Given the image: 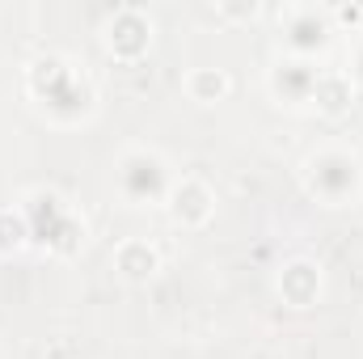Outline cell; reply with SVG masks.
Here are the masks:
<instances>
[{
  "instance_id": "obj_1",
  "label": "cell",
  "mask_w": 363,
  "mask_h": 359,
  "mask_svg": "<svg viewBox=\"0 0 363 359\" xmlns=\"http://www.w3.org/2000/svg\"><path fill=\"white\" fill-rule=\"evenodd\" d=\"M26 97L55 127H77L97 114V89L68 55L30 60L26 64Z\"/></svg>"
},
{
  "instance_id": "obj_2",
  "label": "cell",
  "mask_w": 363,
  "mask_h": 359,
  "mask_svg": "<svg viewBox=\"0 0 363 359\" xmlns=\"http://www.w3.org/2000/svg\"><path fill=\"white\" fill-rule=\"evenodd\" d=\"M21 216H26V228H30V245L51 254V258H72L85 250V220L81 211L51 186H30L21 194Z\"/></svg>"
},
{
  "instance_id": "obj_3",
  "label": "cell",
  "mask_w": 363,
  "mask_h": 359,
  "mask_svg": "<svg viewBox=\"0 0 363 359\" xmlns=\"http://www.w3.org/2000/svg\"><path fill=\"white\" fill-rule=\"evenodd\" d=\"M300 186L321 207H355L363 199V161L342 144H321L300 161Z\"/></svg>"
},
{
  "instance_id": "obj_4",
  "label": "cell",
  "mask_w": 363,
  "mask_h": 359,
  "mask_svg": "<svg viewBox=\"0 0 363 359\" xmlns=\"http://www.w3.org/2000/svg\"><path fill=\"white\" fill-rule=\"evenodd\" d=\"M174 182H178V174L161 148L131 144L114 161V190L127 207H165Z\"/></svg>"
},
{
  "instance_id": "obj_5",
  "label": "cell",
  "mask_w": 363,
  "mask_h": 359,
  "mask_svg": "<svg viewBox=\"0 0 363 359\" xmlns=\"http://www.w3.org/2000/svg\"><path fill=\"white\" fill-rule=\"evenodd\" d=\"M334 43H338L334 9H321V4H287L279 13V47H283V55L321 64V55Z\"/></svg>"
},
{
  "instance_id": "obj_6",
  "label": "cell",
  "mask_w": 363,
  "mask_h": 359,
  "mask_svg": "<svg viewBox=\"0 0 363 359\" xmlns=\"http://www.w3.org/2000/svg\"><path fill=\"white\" fill-rule=\"evenodd\" d=\"M152 38H157V26L144 9L135 4H123L114 9L106 21H101V47L110 60L118 64H140L148 51H152Z\"/></svg>"
},
{
  "instance_id": "obj_7",
  "label": "cell",
  "mask_w": 363,
  "mask_h": 359,
  "mask_svg": "<svg viewBox=\"0 0 363 359\" xmlns=\"http://www.w3.org/2000/svg\"><path fill=\"white\" fill-rule=\"evenodd\" d=\"M321 64L313 60H291V55H279L267 72V93L283 110H308L313 106V93H317V81H321Z\"/></svg>"
},
{
  "instance_id": "obj_8",
  "label": "cell",
  "mask_w": 363,
  "mask_h": 359,
  "mask_svg": "<svg viewBox=\"0 0 363 359\" xmlns=\"http://www.w3.org/2000/svg\"><path fill=\"white\" fill-rule=\"evenodd\" d=\"M274 292H279V300L287 309H313L321 300V292H325V267L317 258H308V254H296V258H287L279 267Z\"/></svg>"
},
{
  "instance_id": "obj_9",
  "label": "cell",
  "mask_w": 363,
  "mask_h": 359,
  "mask_svg": "<svg viewBox=\"0 0 363 359\" xmlns=\"http://www.w3.org/2000/svg\"><path fill=\"white\" fill-rule=\"evenodd\" d=\"M165 211H169V220L178 228H190V233L207 228L216 220V190L203 178H194V174H178L169 199H165Z\"/></svg>"
},
{
  "instance_id": "obj_10",
  "label": "cell",
  "mask_w": 363,
  "mask_h": 359,
  "mask_svg": "<svg viewBox=\"0 0 363 359\" xmlns=\"http://www.w3.org/2000/svg\"><path fill=\"white\" fill-rule=\"evenodd\" d=\"M165 267V258H161V250L148 241V237H127V241H118L114 245V254H110V270L123 279V283H131V287H148L157 275Z\"/></svg>"
},
{
  "instance_id": "obj_11",
  "label": "cell",
  "mask_w": 363,
  "mask_h": 359,
  "mask_svg": "<svg viewBox=\"0 0 363 359\" xmlns=\"http://www.w3.org/2000/svg\"><path fill=\"white\" fill-rule=\"evenodd\" d=\"M355 93L359 89L347 81V72L325 68L321 81H317V93H313V106H308V110H317V114H325V118H342V114L355 106Z\"/></svg>"
},
{
  "instance_id": "obj_12",
  "label": "cell",
  "mask_w": 363,
  "mask_h": 359,
  "mask_svg": "<svg viewBox=\"0 0 363 359\" xmlns=\"http://www.w3.org/2000/svg\"><path fill=\"white\" fill-rule=\"evenodd\" d=\"M182 93L194 101V106H216L233 93V77L224 68H190L182 77Z\"/></svg>"
},
{
  "instance_id": "obj_13",
  "label": "cell",
  "mask_w": 363,
  "mask_h": 359,
  "mask_svg": "<svg viewBox=\"0 0 363 359\" xmlns=\"http://www.w3.org/2000/svg\"><path fill=\"white\" fill-rule=\"evenodd\" d=\"M21 250H30V228L21 207L13 203V207H0V258H13Z\"/></svg>"
},
{
  "instance_id": "obj_14",
  "label": "cell",
  "mask_w": 363,
  "mask_h": 359,
  "mask_svg": "<svg viewBox=\"0 0 363 359\" xmlns=\"http://www.w3.org/2000/svg\"><path fill=\"white\" fill-rule=\"evenodd\" d=\"M347 81L355 85V89H363V30H355V38H351V51H347Z\"/></svg>"
},
{
  "instance_id": "obj_15",
  "label": "cell",
  "mask_w": 363,
  "mask_h": 359,
  "mask_svg": "<svg viewBox=\"0 0 363 359\" xmlns=\"http://www.w3.org/2000/svg\"><path fill=\"white\" fill-rule=\"evenodd\" d=\"M216 13H220V17H233V21H241V17L250 21V17H258V4H241V9H228V4H220Z\"/></svg>"
}]
</instances>
